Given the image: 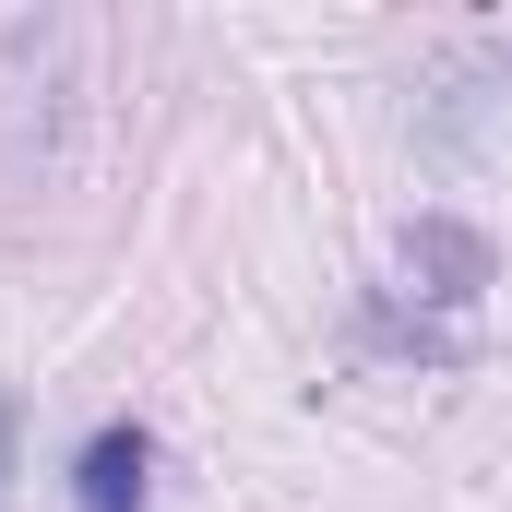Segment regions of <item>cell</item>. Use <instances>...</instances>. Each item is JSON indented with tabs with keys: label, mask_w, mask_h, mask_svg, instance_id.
<instances>
[{
	"label": "cell",
	"mask_w": 512,
	"mask_h": 512,
	"mask_svg": "<svg viewBox=\"0 0 512 512\" xmlns=\"http://www.w3.org/2000/svg\"><path fill=\"white\" fill-rule=\"evenodd\" d=\"M72 512H155V429L143 417H108L72 453Z\"/></svg>",
	"instance_id": "1"
},
{
	"label": "cell",
	"mask_w": 512,
	"mask_h": 512,
	"mask_svg": "<svg viewBox=\"0 0 512 512\" xmlns=\"http://www.w3.org/2000/svg\"><path fill=\"white\" fill-rule=\"evenodd\" d=\"M0 489H12V405H0Z\"/></svg>",
	"instance_id": "2"
}]
</instances>
